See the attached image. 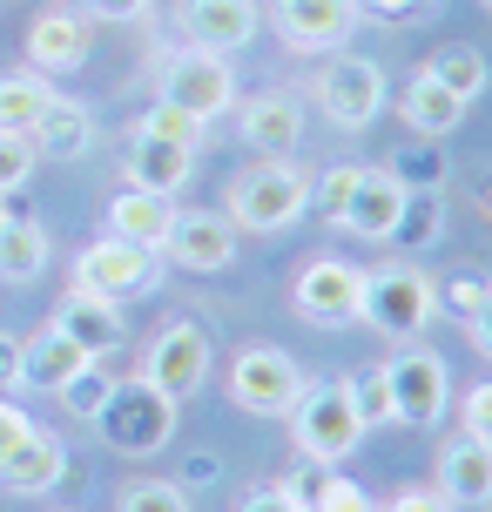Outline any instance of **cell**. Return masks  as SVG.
I'll use <instances>...</instances> for the list:
<instances>
[{"instance_id": "681fc988", "label": "cell", "mask_w": 492, "mask_h": 512, "mask_svg": "<svg viewBox=\"0 0 492 512\" xmlns=\"http://www.w3.org/2000/svg\"><path fill=\"white\" fill-rule=\"evenodd\" d=\"M472 203H479V216H486V223H492V169H486V176H479V189H472Z\"/></svg>"}, {"instance_id": "484cf974", "label": "cell", "mask_w": 492, "mask_h": 512, "mask_svg": "<svg viewBox=\"0 0 492 512\" xmlns=\"http://www.w3.org/2000/svg\"><path fill=\"white\" fill-rule=\"evenodd\" d=\"M48 223H34V216H7L0 223V283H34L48 270Z\"/></svg>"}, {"instance_id": "4dcf8cb0", "label": "cell", "mask_w": 492, "mask_h": 512, "mask_svg": "<svg viewBox=\"0 0 492 512\" xmlns=\"http://www.w3.org/2000/svg\"><path fill=\"white\" fill-rule=\"evenodd\" d=\"M108 391H115V378H108V371H102V358H95V364H81V371H75L68 384H61L54 398H61V405L75 411V418H88V425H95V418H102V405H108Z\"/></svg>"}, {"instance_id": "60d3db41", "label": "cell", "mask_w": 492, "mask_h": 512, "mask_svg": "<svg viewBox=\"0 0 492 512\" xmlns=\"http://www.w3.org/2000/svg\"><path fill=\"white\" fill-rule=\"evenodd\" d=\"M27 432H34V418H27L21 405H7V398H0V465L27 445Z\"/></svg>"}, {"instance_id": "9a60e30c", "label": "cell", "mask_w": 492, "mask_h": 512, "mask_svg": "<svg viewBox=\"0 0 492 512\" xmlns=\"http://www.w3.org/2000/svg\"><path fill=\"white\" fill-rule=\"evenodd\" d=\"M88 41H95V21L81 7H48L27 27V68L34 75H68V68L88 61Z\"/></svg>"}, {"instance_id": "f546056e", "label": "cell", "mask_w": 492, "mask_h": 512, "mask_svg": "<svg viewBox=\"0 0 492 512\" xmlns=\"http://www.w3.org/2000/svg\"><path fill=\"white\" fill-rule=\"evenodd\" d=\"M358 176H364V162H337V169L311 176V209L331 223V230L344 223V209H351V196H358Z\"/></svg>"}, {"instance_id": "d6a6232c", "label": "cell", "mask_w": 492, "mask_h": 512, "mask_svg": "<svg viewBox=\"0 0 492 512\" xmlns=\"http://www.w3.org/2000/svg\"><path fill=\"white\" fill-rule=\"evenodd\" d=\"M385 169L398 176V189H445V155L432 149V142H418V149H398Z\"/></svg>"}, {"instance_id": "8fae6325", "label": "cell", "mask_w": 492, "mask_h": 512, "mask_svg": "<svg viewBox=\"0 0 492 512\" xmlns=\"http://www.w3.org/2000/svg\"><path fill=\"white\" fill-rule=\"evenodd\" d=\"M317 108L337 128H371L385 108V68L371 54H331V68H317Z\"/></svg>"}, {"instance_id": "ab89813d", "label": "cell", "mask_w": 492, "mask_h": 512, "mask_svg": "<svg viewBox=\"0 0 492 512\" xmlns=\"http://www.w3.org/2000/svg\"><path fill=\"white\" fill-rule=\"evenodd\" d=\"M378 512H452V499H445L439 486H398Z\"/></svg>"}, {"instance_id": "bcb514c9", "label": "cell", "mask_w": 492, "mask_h": 512, "mask_svg": "<svg viewBox=\"0 0 492 512\" xmlns=\"http://www.w3.org/2000/svg\"><path fill=\"white\" fill-rule=\"evenodd\" d=\"M466 331H472V344H479V358H492V290H486V304L466 317Z\"/></svg>"}, {"instance_id": "e575fe53", "label": "cell", "mask_w": 492, "mask_h": 512, "mask_svg": "<svg viewBox=\"0 0 492 512\" xmlns=\"http://www.w3.org/2000/svg\"><path fill=\"white\" fill-rule=\"evenodd\" d=\"M115 512H189V492L176 479H135V486H122Z\"/></svg>"}, {"instance_id": "8992f818", "label": "cell", "mask_w": 492, "mask_h": 512, "mask_svg": "<svg viewBox=\"0 0 492 512\" xmlns=\"http://www.w3.org/2000/svg\"><path fill=\"white\" fill-rule=\"evenodd\" d=\"M304 364L277 351V344H250L230 358V405L250 418H290V405L304 398Z\"/></svg>"}, {"instance_id": "7c38bea8", "label": "cell", "mask_w": 492, "mask_h": 512, "mask_svg": "<svg viewBox=\"0 0 492 512\" xmlns=\"http://www.w3.org/2000/svg\"><path fill=\"white\" fill-rule=\"evenodd\" d=\"M162 256L182 270H230L236 263V223L223 209H176V223L162 236Z\"/></svg>"}, {"instance_id": "ba28073f", "label": "cell", "mask_w": 492, "mask_h": 512, "mask_svg": "<svg viewBox=\"0 0 492 512\" xmlns=\"http://www.w3.org/2000/svg\"><path fill=\"white\" fill-rule=\"evenodd\" d=\"M209 364H216L209 331H203V324H189V317H176V324H162L156 344H149V358H142V384H156L169 405H189V398L209 384Z\"/></svg>"}, {"instance_id": "4fadbf2b", "label": "cell", "mask_w": 492, "mask_h": 512, "mask_svg": "<svg viewBox=\"0 0 492 512\" xmlns=\"http://www.w3.org/2000/svg\"><path fill=\"white\" fill-rule=\"evenodd\" d=\"M176 21H182V41H189V48L236 54V48H250V41H257L263 7H257V0H182Z\"/></svg>"}, {"instance_id": "9c48e42d", "label": "cell", "mask_w": 492, "mask_h": 512, "mask_svg": "<svg viewBox=\"0 0 492 512\" xmlns=\"http://www.w3.org/2000/svg\"><path fill=\"white\" fill-rule=\"evenodd\" d=\"M385 384H391V425L432 432V425L445 418V398H452V371H445L439 351H425V344H405L398 358H385Z\"/></svg>"}, {"instance_id": "ac0fdd59", "label": "cell", "mask_w": 492, "mask_h": 512, "mask_svg": "<svg viewBox=\"0 0 492 512\" xmlns=\"http://www.w3.org/2000/svg\"><path fill=\"white\" fill-rule=\"evenodd\" d=\"M54 331L75 337L88 358H108V351H122V304L88 297V290H68V297H61V310H54Z\"/></svg>"}, {"instance_id": "f6af8a7d", "label": "cell", "mask_w": 492, "mask_h": 512, "mask_svg": "<svg viewBox=\"0 0 492 512\" xmlns=\"http://www.w3.org/2000/svg\"><path fill=\"white\" fill-rule=\"evenodd\" d=\"M236 512H304V506H297V499H290V492L277 486V479H270V486H257V492H250V499H243Z\"/></svg>"}, {"instance_id": "6da1fadb", "label": "cell", "mask_w": 492, "mask_h": 512, "mask_svg": "<svg viewBox=\"0 0 492 512\" xmlns=\"http://www.w3.org/2000/svg\"><path fill=\"white\" fill-rule=\"evenodd\" d=\"M311 209V169H297V162H257V169H243L230 189V216L236 230H257V236H284L297 216Z\"/></svg>"}, {"instance_id": "2e32d148", "label": "cell", "mask_w": 492, "mask_h": 512, "mask_svg": "<svg viewBox=\"0 0 492 512\" xmlns=\"http://www.w3.org/2000/svg\"><path fill=\"white\" fill-rule=\"evenodd\" d=\"M243 142H250L263 162L297 155V142H304V108H297V95H284V88L250 95V102H243Z\"/></svg>"}, {"instance_id": "1f68e13d", "label": "cell", "mask_w": 492, "mask_h": 512, "mask_svg": "<svg viewBox=\"0 0 492 512\" xmlns=\"http://www.w3.org/2000/svg\"><path fill=\"white\" fill-rule=\"evenodd\" d=\"M344 391H351V411H358L364 432L391 425V384H385V364H371V371H358V378H344Z\"/></svg>"}, {"instance_id": "5b68a950", "label": "cell", "mask_w": 492, "mask_h": 512, "mask_svg": "<svg viewBox=\"0 0 492 512\" xmlns=\"http://www.w3.org/2000/svg\"><path fill=\"white\" fill-rule=\"evenodd\" d=\"M290 438H297V452H311V459H324V465H344L351 452H358L364 425H358V411H351L344 378L304 384V398L290 405Z\"/></svg>"}, {"instance_id": "52a82bcc", "label": "cell", "mask_w": 492, "mask_h": 512, "mask_svg": "<svg viewBox=\"0 0 492 512\" xmlns=\"http://www.w3.org/2000/svg\"><path fill=\"white\" fill-rule=\"evenodd\" d=\"M162 283V250H142L129 236H102L75 256V290L88 297H108V304H129V297H149Z\"/></svg>"}, {"instance_id": "30bf717a", "label": "cell", "mask_w": 492, "mask_h": 512, "mask_svg": "<svg viewBox=\"0 0 492 512\" xmlns=\"http://www.w3.org/2000/svg\"><path fill=\"white\" fill-rule=\"evenodd\" d=\"M358 297H364V270L358 263H344V256H311L297 283H290V304L304 324L317 331H344V324H358Z\"/></svg>"}, {"instance_id": "277c9868", "label": "cell", "mask_w": 492, "mask_h": 512, "mask_svg": "<svg viewBox=\"0 0 492 512\" xmlns=\"http://www.w3.org/2000/svg\"><path fill=\"white\" fill-rule=\"evenodd\" d=\"M176 411L156 384H142V378H115V391H108V405H102V438L122 452V459H149V452H162L169 438H176Z\"/></svg>"}, {"instance_id": "ee69618b", "label": "cell", "mask_w": 492, "mask_h": 512, "mask_svg": "<svg viewBox=\"0 0 492 512\" xmlns=\"http://www.w3.org/2000/svg\"><path fill=\"white\" fill-rule=\"evenodd\" d=\"M216 479H223V459H216V452H189L182 472H176L182 492H203V486H216Z\"/></svg>"}, {"instance_id": "8d00e7d4", "label": "cell", "mask_w": 492, "mask_h": 512, "mask_svg": "<svg viewBox=\"0 0 492 512\" xmlns=\"http://www.w3.org/2000/svg\"><path fill=\"white\" fill-rule=\"evenodd\" d=\"M331 479H337V465L311 459V452H297V465H290V472L277 479V486H284V492H290V499H297L304 512H317V499L331 492Z\"/></svg>"}, {"instance_id": "83f0119b", "label": "cell", "mask_w": 492, "mask_h": 512, "mask_svg": "<svg viewBox=\"0 0 492 512\" xmlns=\"http://www.w3.org/2000/svg\"><path fill=\"white\" fill-rule=\"evenodd\" d=\"M425 75L439 81L445 95H459V102H479V95H486L492 88V68H486V54L472 48V41H452V48H439L432 54V61H425Z\"/></svg>"}, {"instance_id": "b9f144b4", "label": "cell", "mask_w": 492, "mask_h": 512, "mask_svg": "<svg viewBox=\"0 0 492 512\" xmlns=\"http://www.w3.org/2000/svg\"><path fill=\"white\" fill-rule=\"evenodd\" d=\"M149 7H156V0H81V14H88V21H149Z\"/></svg>"}, {"instance_id": "816d5d0a", "label": "cell", "mask_w": 492, "mask_h": 512, "mask_svg": "<svg viewBox=\"0 0 492 512\" xmlns=\"http://www.w3.org/2000/svg\"><path fill=\"white\" fill-rule=\"evenodd\" d=\"M486 7H492V0H486Z\"/></svg>"}, {"instance_id": "c3c4849f", "label": "cell", "mask_w": 492, "mask_h": 512, "mask_svg": "<svg viewBox=\"0 0 492 512\" xmlns=\"http://www.w3.org/2000/svg\"><path fill=\"white\" fill-rule=\"evenodd\" d=\"M432 0H371V14H385V21H418Z\"/></svg>"}, {"instance_id": "cb8c5ba5", "label": "cell", "mask_w": 492, "mask_h": 512, "mask_svg": "<svg viewBox=\"0 0 492 512\" xmlns=\"http://www.w3.org/2000/svg\"><path fill=\"white\" fill-rule=\"evenodd\" d=\"M169 223H176V196H156V189H122L108 203V236H129L142 250H162Z\"/></svg>"}, {"instance_id": "3957f363", "label": "cell", "mask_w": 492, "mask_h": 512, "mask_svg": "<svg viewBox=\"0 0 492 512\" xmlns=\"http://www.w3.org/2000/svg\"><path fill=\"white\" fill-rule=\"evenodd\" d=\"M432 310H439V290L432 277L418 270V263H378V270H364V297H358V317L371 324L378 337H398V344H412L425 324H432Z\"/></svg>"}, {"instance_id": "603a6c76", "label": "cell", "mask_w": 492, "mask_h": 512, "mask_svg": "<svg viewBox=\"0 0 492 512\" xmlns=\"http://www.w3.org/2000/svg\"><path fill=\"white\" fill-rule=\"evenodd\" d=\"M81 364H95V358L81 351L75 337H61L54 324L34 331V337H21V391H61Z\"/></svg>"}, {"instance_id": "d590c367", "label": "cell", "mask_w": 492, "mask_h": 512, "mask_svg": "<svg viewBox=\"0 0 492 512\" xmlns=\"http://www.w3.org/2000/svg\"><path fill=\"white\" fill-rule=\"evenodd\" d=\"M432 290H439V310H445V317H459V324H466L472 310L486 304L492 277H486V270H452V277H445V283H432Z\"/></svg>"}, {"instance_id": "836d02e7", "label": "cell", "mask_w": 492, "mask_h": 512, "mask_svg": "<svg viewBox=\"0 0 492 512\" xmlns=\"http://www.w3.org/2000/svg\"><path fill=\"white\" fill-rule=\"evenodd\" d=\"M135 128L156 135V142H176V149H203V135H209V122H196V115H182V108H169V102H156Z\"/></svg>"}, {"instance_id": "74e56055", "label": "cell", "mask_w": 492, "mask_h": 512, "mask_svg": "<svg viewBox=\"0 0 492 512\" xmlns=\"http://www.w3.org/2000/svg\"><path fill=\"white\" fill-rule=\"evenodd\" d=\"M34 162H41V155H34V142H27V135H14V128H0V196H14V189L34 176Z\"/></svg>"}, {"instance_id": "f907efd6", "label": "cell", "mask_w": 492, "mask_h": 512, "mask_svg": "<svg viewBox=\"0 0 492 512\" xmlns=\"http://www.w3.org/2000/svg\"><path fill=\"white\" fill-rule=\"evenodd\" d=\"M0 223H7V196H0Z\"/></svg>"}, {"instance_id": "e0dca14e", "label": "cell", "mask_w": 492, "mask_h": 512, "mask_svg": "<svg viewBox=\"0 0 492 512\" xmlns=\"http://www.w3.org/2000/svg\"><path fill=\"white\" fill-rule=\"evenodd\" d=\"M122 176H129V189L176 196L182 182L196 176V149H176V142H156V135H142V128H135L129 142H122Z\"/></svg>"}, {"instance_id": "5bb4252c", "label": "cell", "mask_w": 492, "mask_h": 512, "mask_svg": "<svg viewBox=\"0 0 492 512\" xmlns=\"http://www.w3.org/2000/svg\"><path fill=\"white\" fill-rule=\"evenodd\" d=\"M358 27V0H277V34L297 54H337Z\"/></svg>"}, {"instance_id": "7a4b0ae2", "label": "cell", "mask_w": 492, "mask_h": 512, "mask_svg": "<svg viewBox=\"0 0 492 512\" xmlns=\"http://www.w3.org/2000/svg\"><path fill=\"white\" fill-rule=\"evenodd\" d=\"M156 102L196 115V122H216L236 108V68L230 54H209V48H162L156 54Z\"/></svg>"}, {"instance_id": "d4e9b609", "label": "cell", "mask_w": 492, "mask_h": 512, "mask_svg": "<svg viewBox=\"0 0 492 512\" xmlns=\"http://www.w3.org/2000/svg\"><path fill=\"white\" fill-rule=\"evenodd\" d=\"M398 115H405V128H412L418 142H445L452 128L466 122V102L459 95H445L432 75H418L405 95H398Z\"/></svg>"}, {"instance_id": "7dc6e473", "label": "cell", "mask_w": 492, "mask_h": 512, "mask_svg": "<svg viewBox=\"0 0 492 512\" xmlns=\"http://www.w3.org/2000/svg\"><path fill=\"white\" fill-rule=\"evenodd\" d=\"M14 384H21V344L0 337V391H14Z\"/></svg>"}, {"instance_id": "f35d334b", "label": "cell", "mask_w": 492, "mask_h": 512, "mask_svg": "<svg viewBox=\"0 0 492 512\" xmlns=\"http://www.w3.org/2000/svg\"><path fill=\"white\" fill-rule=\"evenodd\" d=\"M459 432L492 445V384H472L466 398H459Z\"/></svg>"}, {"instance_id": "ffe728a7", "label": "cell", "mask_w": 492, "mask_h": 512, "mask_svg": "<svg viewBox=\"0 0 492 512\" xmlns=\"http://www.w3.org/2000/svg\"><path fill=\"white\" fill-rule=\"evenodd\" d=\"M61 479H68V445H61L54 432H41V425L27 432V445L14 452V459L0 465V486L21 492V499H41V492H54Z\"/></svg>"}, {"instance_id": "7402d4cb", "label": "cell", "mask_w": 492, "mask_h": 512, "mask_svg": "<svg viewBox=\"0 0 492 512\" xmlns=\"http://www.w3.org/2000/svg\"><path fill=\"white\" fill-rule=\"evenodd\" d=\"M439 492L452 499V506H492V445H479V438H452L439 452Z\"/></svg>"}, {"instance_id": "7bdbcfd3", "label": "cell", "mask_w": 492, "mask_h": 512, "mask_svg": "<svg viewBox=\"0 0 492 512\" xmlns=\"http://www.w3.org/2000/svg\"><path fill=\"white\" fill-rule=\"evenodd\" d=\"M317 512H378V499L364 486H351V479H331V492L317 499Z\"/></svg>"}, {"instance_id": "4316f807", "label": "cell", "mask_w": 492, "mask_h": 512, "mask_svg": "<svg viewBox=\"0 0 492 512\" xmlns=\"http://www.w3.org/2000/svg\"><path fill=\"white\" fill-rule=\"evenodd\" d=\"M445 236V189H405V209H398V230H391V250L418 256Z\"/></svg>"}, {"instance_id": "f1b7e54d", "label": "cell", "mask_w": 492, "mask_h": 512, "mask_svg": "<svg viewBox=\"0 0 492 512\" xmlns=\"http://www.w3.org/2000/svg\"><path fill=\"white\" fill-rule=\"evenodd\" d=\"M54 102V88L48 75H0V128H14V135H27V128L41 122V108Z\"/></svg>"}, {"instance_id": "d6986e66", "label": "cell", "mask_w": 492, "mask_h": 512, "mask_svg": "<svg viewBox=\"0 0 492 512\" xmlns=\"http://www.w3.org/2000/svg\"><path fill=\"white\" fill-rule=\"evenodd\" d=\"M398 209H405L398 176H391V169H364V176H358V196H351V209H344V223H337V230L364 236V243H391Z\"/></svg>"}, {"instance_id": "44dd1931", "label": "cell", "mask_w": 492, "mask_h": 512, "mask_svg": "<svg viewBox=\"0 0 492 512\" xmlns=\"http://www.w3.org/2000/svg\"><path fill=\"white\" fill-rule=\"evenodd\" d=\"M27 142H34V155H48V162H81V155L95 149V115L81 102H68V95H54L41 108V122L27 128Z\"/></svg>"}]
</instances>
